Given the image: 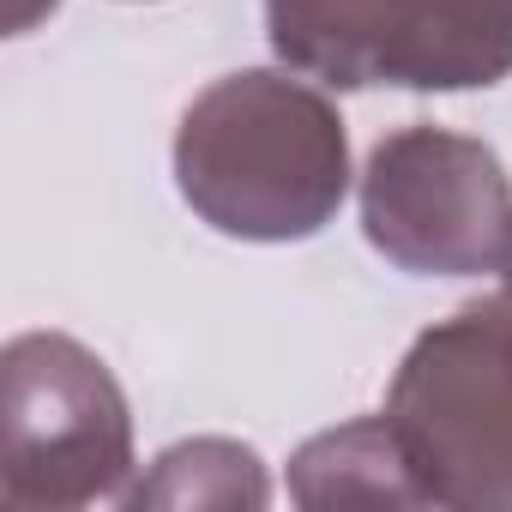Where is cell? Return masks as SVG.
<instances>
[{
  "label": "cell",
  "mask_w": 512,
  "mask_h": 512,
  "mask_svg": "<svg viewBox=\"0 0 512 512\" xmlns=\"http://www.w3.org/2000/svg\"><path fill=\"white\" fill-rule=\"evenodd\" d=\"M175 187L229 241H308L350 193L344 115L290 67L229 73L175 127Z\"/></svg>",
  "instance_id": "1"
},
{
  "label": "cell",
  "mask_w": 512,
  "mask_h": 512,
  "mask_svg": "<svg viewBox=\"0 0 512 512\" xmlns=\"http://www.w3.org/2000/svg\"><path fill=\"white\" fill-rule=\"evenodd\" d=\"M428 506L512 512V290L428 326L386 392Z\"/></svg>",
  "instance_id": "2"
},
{
  "label": "cell",
  "mask_w": 512,
  "mask_h": 512,
  "mask_svg": "<svg viewBox=\"0 0 512 512\" xmlns=\"http://www.w3.org/2000/svg\"><path fill=\"white\" fill-rule=\"evenodd\" d=\"M127 392L67 332H19L0 350V500L61 512L121 500L133 476Z\"/></svg>",
  "instance_id": "3"
},
{
  "label": "cell",
  "mask_w": 512,
  "mask_h": 512,
  "mask_svg": "<svg viewBox=\"0 0 512 512\" xmlns=\"http://www.w3.org/2000/svg\"><path fill=\"white\" fill-rule=\"evenodd\" d=\"M266 37L332 91H482L512 73V0H266Z\"/></svg>",
  "instance_id": "4"
},
{
  "label": "cell",
  "mask_w": 512,
  "mask_h": 512,
  "mask_svg": "<svg viewBox=\"0 0 512 512\" xmlns=\"http://www.w3.org/2000/svg\"><path fill=\"white\" fill-rule=\"evenodd\" d=\"M512 229V175L482 139L452 127H398L362 169V235L416 278H476L500 266Z\"/></svg>",
  "instance_id": "5"
},
{
  "label": "cell",
  "mask_w": 512,
  "mask_h": 512,
  "mask_svg": "<svg viewBox=\"0 0 512 512\" xmlns=\"http://www.w3.org/2000/svg\"><path fill=\"white\" fill-rule=\"evenodd\" d=\"M290 500L308 512L332 506H428L392 416H362L314 434L290 458Z\"/></svg>",
  "instance_id": "6"
},
{
  "label": "cell",
  "mask_w": 512,
  "mask_h": 512,
  "mask_svg": "<svg viewBox=\"0 0 512 512\" xmlns=\"http://www.w3.org/2000/svg\"><path fill=\"white\" fill-rule=\"evenodd\" d=\"M127 506H266L272 500V476L260 464V452L241 446V440H181L169 446L145 482H133L121 494Z\"/></svg>",
  "instance_id": "7"
},
{
  "label": "cell",
  "mask_w": 512,
  "mask_h": 512,
  "mask_svg": "<svg viewBox=\"0 0 512 512\" xmlns=\"http://www.w3.org/2000/svg\"><path fill=\"white\" fill-rule=\"evenodd\" d=\"M55 7H61V0H7V31L25 37V31H37Z\"/></svg>",
  "instance_id": "8"
},
{
  "label": "cell",
  "mask_w": 512,
  "mask_h": 512,
  "mask_svg": "<svg viewBox=\"0 0 512 512\" xmlns=\"http://www.w3.org/2000/svg\"><path fill=\"white\" fill-rule=\"evenodd\" d=\"M500 278H506V290H512V229H506V247H500V266H494Z\"/></svg>",
  "instance_id": "9"
}]
</instances>
